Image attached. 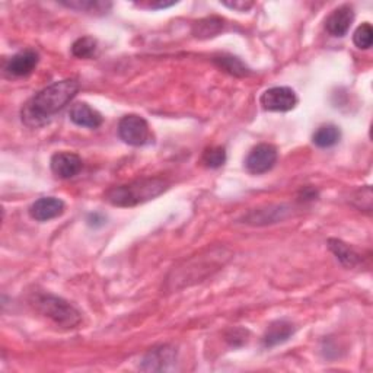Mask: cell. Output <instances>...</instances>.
I'll list each match as a JSON object with an SVG mask.
<instances>
[{
    "mask_svg": "<svg viewBox=\"0 0 373 373\" xmlns=\"http://www.w3.org/2000/svg\"><path fill=\"white\" fill-rule=\"evenodd\" d=\"M70 120L79 127L96 129L103 124V115L86 103L74 104L70 110Z\"/></svg>",
    "mask_w": 373,
    "mask_h": 373,
    "instance_id": "cell-13",
    "label": "cell"
},
{
    "mask_svg": "<svg viewBox=\"0 0 373 373\" xmlns=\"http://www.w3.org/2000/svg\"><path fill=\"white\" fill-rule=\"evenodd\" d=\"M246 335H248V333H246L245 330L236 328V330H232V331L226 335V340H228L234 347H238V345H242V344L246 341Z\"/></svg>",
    "mask_w": 373,
    "mask_h": 373,
    "instance_id": "cell-24",
    "label": "cell"
},
{
    "mask_svg": "<svg viewBox=\"0 0 373 373\" xmlns=\"http://www.w3.org/2000/svg\"><path fill=\"white\" fill-rule=\"evenodd\" d=\"M98 50V41L93 37H81L71 45V54L78 59H91Z\"/></svg>",
    "mask_w": 373,
    "mask_h": 373,
    "instance_id": "cell-19",
    "label": "cell"
},
{
    "mask_svg": "<svg viewBox=\"0 0 373 373\" xmlns=\"http://www.w3.org/2000/svg\"><path fill=\"white\" fill-rule=\"evenodd\" d=\"M120 139L130 146H144L152 142V132L147 121L136 114L124 115L118 122Z\"/></svg>",
    "mask_w": 373,
    "mask_h": 373,
    "instance_id": "cell-5",
    "label": "cell"
},
{
    "mask_svg": "<svg viewBox=\"0 0 373 373\" xmlns=\"http://www.w3.org/2000/svg\"><path fill=\"white\" fill-rule=\"evenodd\" d=\"M301 194H302V200H315V198L318 197V191L315 190V188H312V187H305L302 191H301Z\"/></svg>",
    "mask_w": 373,
    "mask_h": 373,
    "instance_id": "cell-26",
    "label": "cell"
},
{
    "mask_svg": "<svg viewBox=\"0 0 373 373\" xmlns=\"http://www.w3.org/2000/svg\"><path fill=\"white\" fill-rule=\"evenodd\" d=\"M283 206L280 210H257L251 212L245 217V223H250V225H265V223H275L276 220L282 219L283 213Z\"/></svg>",
    "mask_w": 373,
    "mask_h": 373,
    "instance_id": "cell-20",
    "label": "cell"
},
{
    "mask_svg": "<svg viewBox=\"0 0 373 373\" xmlns=\"http://www.w3.org/2000/svg\"><path fill=\"white\" fill-rule=\"evenodd\" d=\"M231 258V253L226 248L214 246L200 256H195L185 261L183 265L173 268L168 277L169 289H183L198 282H203L207 276H212L214 271L220 270Z\"/></svg>",
    "mask_w": 373,
    "mask_h": 373,
    "instance_id": "cell-2",
    "label": "cell"
},
{
    "mask_svg": "<svg viewBox=\"0 0 373 373\" xmlns=\"http://www.w3.org/2000/svg\"><path fill=\"white\" fill-rule=\"evenodd\" d=\"M277 149L276 146L268 144V143H261L257 144L253 151L248 154L245 159V166L248 172L256 173V176H260V173L268 172L272 166L277 162Z\"/></svg>",
    "mask_w": 373,
    "mask_h": 373,
    "instance_id": "cell-7",
    "label": "cell"
},
{
    "mask_svg": "<svg viewBox=\"0 0 373 373\" xmlns=\"http://www.w3.org/2000/svg\"><path fill=\"white\" fill-rule=\"evenodd\" d=\"M166 190L168 183L162 178H142L110 188L104 198L117 207H134L154 200Z\"/></svg>",
    "mask_w": 373,
    "mask_h": 373,
    "instance_id": "cell-3",
    "label": "cell"
},
{
    "mask_svg": "<svg viewBox=\"0 0 373 373\" xmlns=\"http://www.w3.org/2000/svg\"><path fill=\"white\" fill-rule=\"evenodd\" d=\"M294 334V326L286 319L271 322L263 337L265 347H275L286 343Z\"/></svg>",
    "mask_w": 373,
    "mask_h": 373,
    "instance_id": "cell-14",
    "label": "cell"
},
{
    "mask_svg": "<svg viewBox=\"0 0 373 373\" xmlns=\"http://www.w3.org/2000/svg\"><path fill=\"white\" fill-rule=\"evenodd\" d=\"M260 104L265 111L286 113L296 107L297 96L292 88L275 86V88L267 89L261 95Z\"/></svg>",
    "mask_w": 373,
    "mask_h": 373,
    "instance_id": "cell-6",
    "label": "cell"
},
{
    "mask_svg": "<svg viewBox=\"0 0 373 373\" xmlns=\"http://www.w3.org/2000/svg\"><path fill=\"white\" fill-rule=\"evenodd\" d=\"M328 248L345 268H355L360 263V256L350 245H347L340 239H328Z\"/></svg>",
    "mask_w": 373,
    "mask_h": 373,
    "instance_id": "cell-15",
    "label": "cell"
},
{
    "mask_svg": "<svg viewBox=\"0 0 373 373\" xmlns=\"http://www.w3.org/2000/svg\"><path fill=\"white\" fill-rule=\"evenodd\" d=\"M203 162L206 163V166L213 168V169L220 168L222 165H225V162H226L225 147L213 146V147L206 149L205 154H203Z\"/></svg>",
    "mask_w": 373,
    "mask_h": 373,
    "instance_id": "cell-21",
    "label": "cell"
},
{
    "mask_svg": "<svg viewBox=\"0 0 373 373\" xmlns=\"http://www.w3.org/2000/svg\"><path fill=\"white\" fill-rule=\"evenodd\" d=\"M214 64L225 70L226 73L232 74V76H236V78H243V76H248L250 74V69H248L242 62L241 59L238 57H234V56H228V54H223V56H219V57H214L213 59Z\"/></svg>",
    "mask_w": 373,
    "mask_h": 373,
    "instance_id": "cell-17",
    "label": "cell"
},
{
    "mask_svg": "<svg viewBox=\"0 0 373 373\" xmlns=\"http://www.w3.org/2000/svg\"><path fill=\"white\" fill-rule=\"evenodd\" d=\"M172 5H176V4H173V2H169V4H152L151 5V8L152 9H163V8H168V6H172Z\"/></svg>",
    "mask_w": 373,
    "mask_h": 373,
    "instance_id": "cell-27",
    "label": "cell"
},
{
    "mask_svg": "<svg viewBox=\"0 0 373 373\" xmlns=\"http://www.w3.org/2000/svg\"><path fill=\"white\" fill-rule=\"evenodd\" d=\"M223 19L217 16H210L197 21L193 25V34L197 38H212L216 37L223 30Z\"/></svg>",
    "mask_w": 373,
    "mask_h": 373,
    "instance_id": "cell-16",
    "label": "cell"
},
{
    "mask_svg": "<svg viewBox=\"0 0 373 373\" xmlns=\"http://www.w3.org/2000/svg\"><path fill=\"white\" fill-rule=\"evenodd\" d=\"M40 56L35 50H22L12 56L6 63V70L12 76H27L38 64Z\"/></svg>",
    "mask_w": 373,
    "mask_h": 373,
    "instance_id": "cell-12",
    "label": "cell"
},
{
    "mask_svg": "<svg viewBox=\"0 0 373 373\" xmlns=\"http://www.w3.org/2000/svg\"><path fill=\"white\" fill-rule=\"evenodd\" d=\"M341 139V132L334 124H326V126H321L315 133H314V143L318 147L327 149L335 146Z\"/></svg>",
    "mask_w": 373,
    "mask_h": 373,
    "instance_id": "cell-18",
    "label": "cell"
},
{
    "mask_svg": "<svg viewBox=\"0 0 373 373\" xmlns=\"http://www.w3.org/2000/svg\"><path fill=\"white\" fill-rule=\"evenodd\" d=\"M177 360V352L171 345H159L151 349L143 359V370H168Z\"/></svg>",
    "mask_w": 373,
    "mask_h": 373,
    "instance_id": "cell-9",
    "label": "cell"
},
{
    "mask_svg": "<svg viewBox=\"0 0 373 373\" xmlns=\"http://www.w3.org/2000/svg\"><path fill=\"white\" fill-rule=\"evenodd\" d=\"M353 42L360 50H369L372 47V42H373V30H372V25L369 22L362 23L360 27L355 31Z\"/></svg>",
    "mask_w": 373,
    "mask_h": 373,
    "instance_id": "cell-22",
    "label": "cell"
},
{
    "mask_svg": "<svg viewBox=\"0 0 373 373\" xmlns=\"http://www.w3.org/2000/svg\"><path fill=\"white\" fill-rule=\"evenodd\" d=\"M223 5H225L226 8L229 9H234V11H238V12H245L248 11L250 8H253V2H223Z\"/></svg>",
    "mask_w": 373,
    "mask_h": 373,
    "instance_id": "cell-25",
    "label": "cell"
},
{
    "mask_svg": "<svg viewBox=\"0 0 373 373\" xmlns=\"http://www.w3.org/2000/svg\"><path fill=\"white\" fill-rule=\"evenodd\" d=\"M50 166H52V171L56 177L62 180H69L74 176H78L82 171L84 162L76 154L57 152L53 155L52 161H50Z\"/></svg>",
    "mask_w": 373,
    "mask_h": 373,
    "instance_id": "cell-8",
    "label": "cell"
},
{
    "mask_svg": "<svg viewBox=\"0 0 373 373\" xmlns=\"http://www.w3.org/2000/svg\"><path fill=\"white\" fill-rule=\"evenodd\" d=\"M76 79H63L35 93L22 110V121L28 126H40L50 117L62 111L79 92Z\"/></svg>",
    "mask_w": 373,
    "mask_h": 373,
    "instance_id": "cell-1",
    "label": "cell"
},
{
    "mask_svg": "<svg viewBox=\"0 0 373 373\" xmlns=\"http://www.w3.org/2000/svg\"><path fill=\"white\" fill-rule=\"evenodd\" d=\"M64 212V203L56 197L38 198L30 207V216L38 222H48L62 216Z\"/></svg>",
    "mask_w": 373,
    "mask_h": 373,
    "instance_id": "cell-11",
    "label": "cell"
},
{
    "mask_svg": "<svg viewBox=\"0 0 373 373\" xmlns=\"http://www.w3.org/2000/svg\"><path fill=\"white\" fill-rule=\"evenodd\" d=\"M33 305L45 318L63 328H74L81 324V312L59 296L48 293H37L33 297Z\"/></svg>",
    "mask_w": 373,
    "mask_h": 373,
    "instance_id": "cell-4",
    "label": "cell"
},
{
    "mask_svg": "<svg viewBox=\"0 0 373 373\" xmlns=\"http://www.w3.org/2000/svg\"><path fill=\"white\" fill-rule=\"evenodd\" d=\"M63 5L84 12H107L111 8V4L108 2H81V0H76V2H64Z\"/></svg>",
    "mask_w": 373,
    "mask_h": 373,
    "instance_id": "cell-23",
    "label": "cell"
},
{
    "mask_svg": "<svg viewBox=\"0 0 373 373\" xmlns=\"http://www.w3.org/2000/svg\"><path fill=\"white\" fill-rule=\"evenodd\" d=\"M355 21L353 8L349 5L340 6L333 11V13L326 21V30L333 37H344L349 33Z\"/></svg>",
    "mask_w": 373,
    "mask_h": 373,
    "instance_id": "cell-10",
    "label": "cell"
}]
</instances>
